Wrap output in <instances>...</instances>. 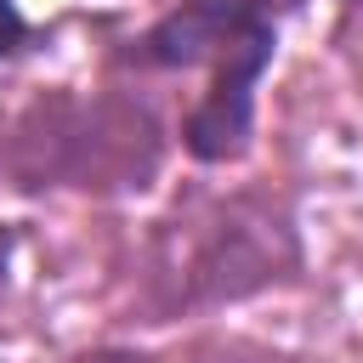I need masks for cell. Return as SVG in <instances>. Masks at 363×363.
Returning <instances> with one entry per match:
<instances>
[{
    "label": "cell",
    "mask_w": 363,
    "mask_h": 363,
    "mask_svg": "<svg viewBox=\"0 0 363 363\" xmlns=\"http://www.w3.org/2000/svg\"><path fill=\"white\" fill-rule=\"evenodd\" d=\"M147 267V295L164 318L238 306L301 272V227L272 187L204 193L153 227Z\"/></svg>",
    "instance_id": "1"
},
{
    "label": "cell",
    "mask_w": 363,
    "mask_h": 363,
    "mask_svg": "<svg viewBox=\"0 0 363 363\" xmlns=\"http://www.w3.org/2000/svg\"><path fill=\"white\" fill-rule=\"evenodd\" d=\"M164 130L130 96H40L0 130V164L17 187L130 193L159 170Z\"/></svg>",
    "instance_id": "2"
},
{
    "label": "cell",
    "mask_w": 363,
    "mask_h": 363,
    "mask_svg": "<svg viewBox=\"0 0 363 363\" xmlns=\"http://www.w3.org/2000/svg\"><path fill=\"white\" fill-rule=\"evenodd\" d=\"M278 57V17H261L244 28L216 62H210V91L193 102L182 119V147L193 164H233L250 153L255 136V85Z\"/></svg>",
    "instance_id": "3"
},
{
    "label": "cell",
    "mask_w": 363,
    "mask_h": 363,
    "mask_svg": "<svg viewBox=\"0 0 363 363\" xmlns=\"http://www.w3.org/2000/svg\"><path fill=\"white\" fill-rule=\"evenodd\" d=\"M278 11L284 0H182L142 40H130L125 57L136 68H199V62H216L244 28Z\"/></svg>",
    "instance_id": "4"
},
{
    "label": "cell",
    "mask_w": 363,
    "mask_h": 363,
    "mask_svg": "<svg viewBox=\"0 0 363 363\" xmlns=\"http://www.w3.org/2000/svg\"><path fill=\"white\" fill-rule=\"evenodd\" d=\"M176 363H323V357H295V352H278L261 340H204Z\"/></svg>",
    "instance_id": "5"
},
{
    "label": "cell",
    "mask_w": 363,
    "mask_h": 363,
    "mask_svg": "<svg viewBox=\"0 0 363 363\" xmlns=\"http://www.w3.org/2000/svg\"><path fill=\"white\" fill-rule=\"evenodd\" d=\"M28 40V17L17 11V0H0V62Z\"/></svg>",
    "instance_id": "6"
},
{
    "label": "cell",
    "mask_w": 363,
    "mask_h": 363,
    "mask_svg": "<svg viewBox=\"0 0 363 363\" xmlns=\"http://www.w3.org/2000/svg\"><path fill=\"white\" fill-rule=\"evenodd\" d=\"M79 363H147V357H136V352H85Z\"/></svg>",
    "instance_id": "7"
},
{
    "label": "cell",
    "mask_w": 363,
    "mask_h": 363,
    "mask_svg": "<svg viewBox=\"0 0 363 363\" xmlns=\"http://www.w3.org/2000/svg\"><path fill=\"white\" fill-rule=\"evenodd\" d=\"M340 6H352V11H357V6H363V0H340Z\"/></svg>",
    "instance_id": "8"
}]
</instances>
